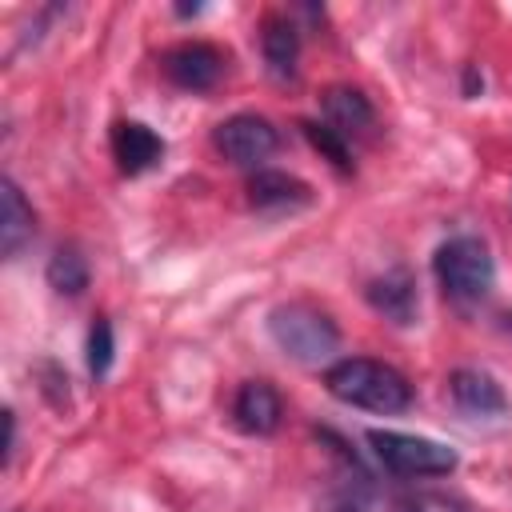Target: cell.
<instances>
[{
  "mask_svg": "<svg viewBox=\"0 0 512 512\" xmlns=\"http://www.w3.org/2000/svg\"><path fill=\"white\" fill-rule=\"evenodd\" d=\"M324 388L340 400V404H352V408H364V412H404L412 404V384L400 368L384 364V360H368V356H348V360H336L328 372H324Z\"/></svg>",
  "mask_w": 512,
  "mask_h": 512,
  "instance_id": "cell-1",
  "label": "cell"
},
{
  "mask_svg": "<svg viewBox=\"0 0 512 512\" xmlns=\"http://www.w3.org/2000/svg\"><path fill=\"white\" fill-rule=\"evenodd\" d=\"M268 332L276 348L300 364H324L340 348V328L332 316L308 300H284L268 312Z\"/></svg>",
  "mask_w": 512,
  "mask_h": 512,
  "instance_id": "cell-2",
  "label": "cell"
},
{
  "mask_svg": "<svg viewBox=\"0 0 512 512\" xmlns=\"http://www.w3.org/2000/svg\"><path fill=\"white\" fill-rule=\"evenodd\" d=\"M432 272H436V284L444 288V296L456 300V304H480L496 284L492 252L476 236L444 240L432 256Z\"/></svg>",
  "mask_w": 512,
  "mask_h": 512,
  "instance_id": "cell-3",
  "label": "cell"
},
{
  "mask_svg": "<svg viewBox=\"0 0 512 512\" xmlns=\"http://www.w3.org/2000/svg\"><path fill=\"white\" fill-rule=\"evenodd\" d=\"M368 444H372L376 460L392 476H404V480H416V476H448L460 464V456L448 444L428 440V436H412V432L372 428L368 432Z\"/></svg>",
  "mask_w": 512,
  "mask_h": 512,
  "instance_id": "cell-4",
  "label": "cell"
},
{
  "mask_svg": "<svg viewBox=\"0 0 512 512\" xmlns=\"http://www.w3.org/2000/svg\"><path fill=\"white\" fill-rule=\"evenodd\" d=\"M212 144H216V152L228 164L256 168L260 172V164L280 148V132L272 128V120H264L256 112H236V116H228V120L216 124Z\"/></svg>",
  "mask_w": 512,
  "mask_h": 512,
  "instance_id": "cell-5",
  "label": "cell"
},
{
  "mask_svg": "<svg viewBox=\"0 0 512 512\" xmlns=\"http://www.w3.org/2000/svg\"><path fill=\"white\" fill-rule=\"evenodd\" d=\"M224 64L228 56L208 40H180L160 56V72L184 92H212L224 76Z\"/></svg>",
  "mask_w": 512,
  "mask_h": 512,
  "instance_id": "cell-6",
  "label": "cell"
},
{
  "mask_svg": "<svg viewBox=\"0 0 512 512\" xmlns=\"http://www.w3.org/2000/svg\"><path fill=\"white\" fill-rule=\"evenodd\" d=\"M448 392H452V404L472 416V420H488V416H508V396L504 388L496 384L492 372H480V368H456L448 376Z\"/></svg>",
  "mask_w": 512,
  "mask_h": 512,
  "instance_id": "cell-7",
  "label": "cell"
},
{
  "mask_svg": "<svg viewBox=\"0 0 512 512\" xmlns=\"http://www.w3.org/2000/svg\"><path fill=\"white\" fill-rule=\"evenodd\" d=\"M320 108H324V124H328L332 132H340L348 144H352L356 136H368V132L376 128V108H372V100H368L360 88H352V84H332V88H324Z\"/></svg>",
  "mask_w": 512,
  "mask_h": 512,
  "instance_id": "cell-8",
  "label": "cell"
},
{
  "mask_svg": "<svg viewBox=\"0 0 512 512\" xmlns=\"http://www.w3.org/2000/svg\"><path fill=\"white\" fill-rule=\"evenodd\" d=\"M280 416H284V404H280V392L268 380H244L236 388L232 420H236L240 432H248V436H272L280 428Z\"/></svg>",
  "mask_w": 512,
  "mask_h": 512,
  "instance_id": "cell-9",
  "label": "cell"
},
{
  "mask_svg": "<svg viewBox=\"0 0 512 512\" xmlns=\"http://www.w3.org/2000/svg\"><path fill=\"white\" fill-rule=\"evenodd\" d=\"M112 156L124 176H140L164 160V140L140 120H116L112 124Z\"/></svg>",
  "mask_w": 512,
  "mask_h": 512,
  "instance_id": "cell-10",
  "label": "cell"
},
{
  "mask_svg": "<svg viewBox=\"0 0 512 512\" xmlns=\"http://www.w3.org/2000/svg\"><path fill=\"white\" fill-rule=\"evenodd\" d=\"M368 304L392 320V324H412L416 312H420V296H416V280L408 268H388L384 276H372L368 288H364Z\"/></svg>",
  "mask_w": 512,
  "mask_h": 512,
  "instance_id": "cell-11",
  "label": "cell"
},
{
  "mask_svg": "<svg viewBox=\"0 0 512 512\" xmlns=\"http://www.w3.org/2000/svg\"><path fill=\"white\" fill-rule=\"evenodd\" d=\"M308 200H312V188L300 176H288V172H276V168H260L248 180V204L256 212H288V208H300Z\"/></svg>",
  "mask_w": 512,
  "mask_h": 512,
  "instance_id": "cell-12",
  "label": "cell"
},
{
  "mask_svg": "<svg viewBox=\"0 0 512 512\" xmlns=\"http://www.w3.org/2000/svg\"><path fill=\"white\" fill-rule=\"evenodd\" d=\"M36 232V216L32 204L24 200V192L16 188V180H0V252L16 256Z\"/></svg>",
  "mask_w": 512,
  "mask_h": 512,
  "instance_id": "cell-13",
  "label": "cell"
},
{
  "mask_svg": "<svg viewBox=\"0 0 512 512\" xmlns=\"http://www.w3.org/2000/svg\"><path fill=\"white\" fill-rule=\"evenodd\" d=\"M260 48H264V64L276 80H292L296 76V60H300V32L288 16H268L260 28Z\"/></svg>",
  "mask_w": 512,
  "mask_h": 512,
  "instance_id": "cell-14",
  "label": "cell"
},
{
  "mask_svg": "<svg viewBox=\"0 0 512 512\" xmlns=\"http://www.w3.org/2000/svg\"><path fill=\"white\" fill-rule=\"evenodd\" d=\"M48 284L60 292V296H80L88 288V264L76 248H56L52 260H48Z\"/></svg>",
  "mask_w": 512,
  "mask_h": 512,
  "instance_id": "cell-15",
  "label": "cell"
},
{
  "mask_svg": "<svg viewBox=\"0 0 512 512\" xmlns=\"http://www.w3.org/2000/svg\"><path fill=\"white\" fill-rule=\"evenodd\" d=\"M300 128H304V136L312 140V148H316V152H324L340 172H348V168H352V148H348V140H344L340 132H332L328 124H316V120H304Z\"/></svg>",
  "mask_w": 512,
  "mask_h": 512,
  "instance_id": "cell-16",
  "label": "cell"
},
{
  "mask_svg": "<svg viewBox=\"0 0 512 512\" xmlns=\"http://www.w3.org/2000/svg\"><path fill=\"white\" fill-rule=\"evenodd\" d=\"M112 356H116V340H112V324L100 316L88 332V372L92 380H104L108 368H112Z\"/></svg>",
  "mask_w": 512,
  "mask_h": 512,
  "instance_id": "cell-17",
  "label": "cell"
},
{
  "mask_svg": "<svg viewBox=\"0 0 512 512\" xmlns=\"http://www.w3.org/2000/svg\"><path fill=\"white\" fill-rule=\"evenodd\" d=\"M396 512H472V508L444 492H408L396 500Z\"/></svg>",
  "mask_w": 512,
  "mask_h": 512,
  "instance_id": "cell-18",
  "label": "cell"
},
{
  "mask_svg": "<svg viewBox=\"0 0 512 512\" xmlns=\"http://www.w3.org/2000/svg\"><path fill=\"white\" fill-rule=\"evenodd\" d=\"M12 444H16V416L4 412V464H8V456H12Z\"/></svg>",
  "mask_w": 512,
  "mask_h": 512,
  "instance_id": "cell-19",
  "label": "cell"
},
{
  "mask_svg": "<svg viewBox=\"0 0 512 512\" xmlns=\"http://www.w3.org/2000/svg\"><path fill=\"white\" fill-rule=\"evenodd\" d=\"M480 88H484V80L476 76V68H468V72H464V96H476Z\"/></svg>",
  "mask_w": 512,
  "mask_h": 512,
  "instance_id": "cell-20",
  "label": "cell"
}]
</instances>
